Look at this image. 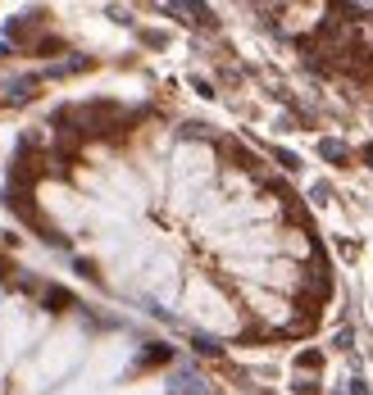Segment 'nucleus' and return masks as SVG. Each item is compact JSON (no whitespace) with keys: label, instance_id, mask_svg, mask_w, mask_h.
Listing matches in <instances>:
<instances>
[{"label":"nucleus","instance_id":"f257e3e1","mask_svg":"<svg viewBox=\"0 0 373 395\" xmlns=\"http://www.w3.org/2000/svg\"><path fill=\"white\" fill-rule=\"evenodd\" d=\"M41 304L60 314V309H73V295L64 291V286H46V291H41Z\"/></svg>","mask_w":373,"mask_h":395},{"label":"nucleus","instance_id":"f03ea898","mask_svg":"<svg viewBox=\"0 0 373 395\" xmlns=\"http://www.w3.org/2000/svg\"><path fill=\"white\" fill-rule=\"evenodd\" d=\"M82 69H91V60H87V55H78V60H64V64H55V69H51V78H73V73H82Z\"/></svg>","mask_w":373,"mask_h":395},{"label":"nucleus","instance_id":"7ed1b4c3","mask_svg":"<svg viewBox=\"0 0 373 395\" xmlns=\"http://www.w3.org/2000/svg\"><path fill=\"white\" fill-rule=\"evenodd\" d=\"M296 368H301V373H319L323 368V354L319 350H301V354H296Z\"/></svg>","mask_w":373,"mask_h":395},{"label":"nucleus","instance_id":"20e7f679","mask_svg":"<svg viewBox=\"0 0 373 395\" xmlns=\"http://www.w3.org/2000/svg\"><path fill=\"white\" fill-rule=\"evenodd\" d=\"M32 86H37V78H18V82H9V100H32Z\"/></svg>","mask_w":373,"mask_h":395},{"label":"nucleus","instance_id":"39448f33","mask_svg":"<svg viewBox=\"0 0 373 395\" xmlns=\"http://www.w3.org/2000/svg\"><path fill=\"white\" fill-rule=\"evenodd\" d=\"M319 155H323V159H332V163H337V159H351V150H346V146H341V141H319Z\"/></svg>","mask_w":373,"mask_h":395},{"label":"nucleus","instance_id":"423d86ee","mask_svg":"<svg viewBox=\"0 0 373 395\" xmlns=\"http://www.w3.org/2000/svg\"><path fill=\"white\" fill-rule=\"evenodd\" d=\"M273 159H278V163H282V168H301V159H296V155H292V150H273Z\"/></svg>","mask_w":373,"mask_h":395},{"label":"nucleus","instance_id":"0eeeda50","mask_svg":"<svg viewBox=\"0 0 373 395\" xmlns=\"http://www.w3.org/2000/svg\"><path fill=\"white\" fill-rule=\"evenodd\" d=\"M296 395H319V382H296Z\"/></svg>","mask_w":373,"mask_h":395},{"label":"nucleus","instance_id":"6e6552de","mask_svg":"<svg viewBox=\"0 0 373 395\" xmlns=\"http://www.w3.org/2000/svg\"><path fill=\"white\" fill-rule=\"evenodd\" d=\"M365 159H369V163H373V146H365Z\"/></svg>","mask_w":373,"mask_h":395}]
</instances>
